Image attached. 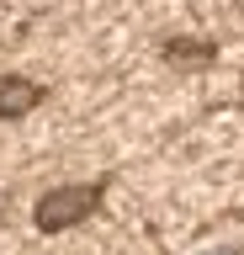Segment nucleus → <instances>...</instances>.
Returning a JSON list of instances; mask_svg holds the SVG:
<instances>
[{"label":"nucleus","instance_id":"obj_1","mask_svg":"<svg viewBox=\"0 0 244 255\" xmlns=\"http://www.w3.org/2000/svg\"><path fill=\"white\" fill-rule=\"evenodd\" d=\"M101 202V186H64V191H48L43 202H37V229H69V223H80L90 207Z\"/></svg>","mask_w":244,"mask_h":255},{"label":"nucleus","instance_id":"obj_2","mask_svg":"<svg viewBox=\"0 0 244 255\" xmlns=\"http://www.w3.org/2000/svg\"><path fill=\"white\" fill-rule=\"evenodd\" d=\"M43 101V85L32 80H0V117H21Z\"/></svg>","mask_w":244,"mask_h":255}]
</instances>
